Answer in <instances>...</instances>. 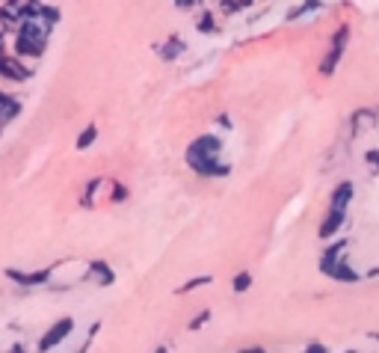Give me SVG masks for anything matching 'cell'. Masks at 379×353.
Wrapping results in <instances>:
<instances>
[{
  "label": "cell",
  "instance_id": "cell-23",
  "mask_svg": "<svg viewBox=\"0 0 379 353\" xmlns=\"http://www.w3.org/2000/svg\"><path fill=\"white\" fill-rule=\"evenodd\" d=\"M364 161H368V166L373 169V173H379V151H376V149L364 151Z\"/></svg>",
  "mask_w": 379,
  "mask_h": 353
},
{
  "label": "cell",
  "instance_id": "cell-22",
  "mask_svg": "<svg viewBox=\"0 0 379 353\" xmlns=\"http://www.w3.org/2000/svg\"><path fill=\"white\" fill-rule=\"evenodd\" d=\"M98 330H101V323H92V327H89V335H86V342H83V345H80L75 353H89V347H92V342H95Z\"/></svg>",
  "mask_w": 379,
  "mask_h": 353
},
{
  "label": "cell",
  "instance_id": "cell-12",
  "mask_svg": "<svg viewBox=\"0 0 379 353\" xmlns=\"http://www.w3.org/2000/svg\"><path fill=\"white\" fill-rule=\"evenodd\" d=\"M373 122H376V110H356L353 113V137H361L364 131H371Z\"/></svg>",
  "mask_w": 379,
  "mask_h": 353
},
{
  "label": "cell",
  "instance_id": "cell-4",
  "mask_svg": "<svg viewBox=\"0 0 379 353\" xmlns=\"http://www.w3.org/2000/svg\"><path fill=\"white\" fill-rule=\"evenodd\" d=\"M222 151V140L214 137V134H202L199 140H193L187 154H193V158H205V161H217Z\"/></svg>",
  "mask_w": 379,
  "mask_h": 353
},
{
  "label": "cell",
  "instance_id": "cell-9",
  "mask_svg": "<svg viewBox=\"0 0 379 353\" xmlns=\"http://www.w3.org/2000/svg\"><path fill=\"white\" fill-rule=\"evenodd\" d=\"M347 247H349V241H335L326 252H323V259H320V271L326 273L335 261H341V259H344V252H347Z\"/></svg>",
  "mask_w": 379,
  "mask_h": 353
},
{
  "label": "cell",
  "instance_id": "cell-13",
  "mask_svg": "<svg viewBox=\"0 0 379 353\" xmlns=\"http://www.w3.org/2000/svg\"><path fill=\"white\" fill-rule=\"evenodd\" d=\"M158 54L163 56V60H178V56L184 54V42H181L178 36H169V39H166L163 45L158 48Z\"/></svg>",
  "mask_w": 379,
  "mask_h": 353
},
{
  "label": "cell",
  "instance_id": "cell-31",
  "mask_svg": "<svg viewBox=\"0 0 379 353\" xmlns=\"http://www.w3.org/2000/svg\"><path fill=\"white\" fill-rule=\"evenodd\" d=\"M0 36H4V30H0Z\"/></svg>",
  "mask_w": 379,
  "mask_h": 353
},
{
  "label": "cell",
  "instance_id": "cell-28",
  "mask_svg": "<svg viewBox=\"0 0 379 353\" xmlns=\"http://www.w3.org/2000/svg\"><path fill=\"white\" fill-rule=\"evenodd\" d=\"M9 353H27V350H24V345H12V350H9Z\"/></svg>",
  "mask_w": 379,
  "mask_h": 353
},
{
  "label": "cell",
  "instance_id": "cell-17",
  "mask_svg": "<svg viewBox=\"0 0 379 353\" xmlns=\"http://www.w3.org/2000/svg\"><path fill=\"white\" fill-rule=\"evenodd\" d=\"M210 282H214V276H195V279L184 282V285L178 288V294H190V291H195V288H205V285H210Z\"/></svg>",
  "mask_w": 379,
  "mask_h": 353
},
{
  "label": "cell",
  "instance_id": "cell-8",
  "mask_svg": "<svg viewBox=\"0 0 379 353\" xmlns=\"http://www.w3.org/2000/svg\"><path fill=\"white\" fill-rule=\"evenodd\" d=\"M344 220H347L344 211H329V214L323 217V223H320V237H323V241H329V237L344 225Z\"/></svg>",
  "mask_w": 379,
  "mask_h": 353
},
{
  "label": "cell",
  "instance_id": "cell-20",
  "mask_svg": "<svg viewBox=\"0 0 379 353\" xmlns=\"http://www.w3.org/2000/svg\"><path fill=\"white\" fill-rule=\"evenodd\" d=\"M199 30H202V33H217V18H214V12H205V16L199 18Z\"/></svg>",
  "mask_w": 379,
  "mask_h": 353
},
{
  "label": "cell",
  "instance_id": "cell-1",
  "mask_svg": "<svg viewBox=\"0 0 379 353\" xmlns=\"http://www.w3.org/2000/svg\"><path fill=\"white\" fill-rule=\"evenodd\" d=\"M72 333H75V318L72 315H63L60 321H53L51 327L41 333L39 345H36V353H51L53 347H60Z\"/></svg>",
  "mask_w": 379,
  "mask_h": 353
},
{
  "label": "cell",
  "instance_id": "cell-30",
  "mask_svg": "<svg viewBox=\"0 0 379 353\" xmlns=\"http://www.w3.org/2000/svg\"><path fill=\"white\" fill-rule=\"evenodd\" d=\"M347 353H356V350H347Z\"/></svg>",
  "mask_w": 379,
  "mask_h": 353
},
{
  "label": "cell",
  "instance_id": "cell-11",
  "mask_svg": "<svg viewBox=\"0 0 379 353\" xmlns=\"http://www.w3.org/2000/svg\"><path fill=\"white\" fill-rule=\"evenodd\" d=\"M326 276H332V279H338V282H359V273L349 267V261L347 259H341V261H335L329 271H326Z\"/></svg>",
  "mask_w": 379,
  "mask_h": 353
},
{
  "label": "cell",
  "instance_id": "cell-25",
  "mask_svg": "<svg viewBox=\"0 0 379 353\" xmlns=\"http://www.w3.org/2000/svg\"><path fill=\"white\" fill-rule=\"evenodd\" d=\"M302 353H329V350H326V347H323L320 342H311V345H308V347H305Z\"/></svg>",
  "mask_w": 379,
  "mask_h": 353
},
{
  "label": "cell",
  "instance_id": "cell-27",
  "mask_svg": "<svg viewBox=\"0 0 379 353\" xmlns=\"http://www.w3.org/2000/svg\"><path fill=\"white\" fill-rule=\"evenodd\" d=\"M237 353H266V350H264V347H258V345H255V347H243V350H237Z\"/></svg>",
  "mask_w": 379,
  "mask_h": 353
},
{
  "label": "cell",
  "instance_id": "cell-26",
  "mask_svg": "<svg viewBox=\"0 0 379 353\" xmlns=\"http://www.w3.org/2000/svg\"><path fill=\"white\" fill-rule=\"evenodd\" d=\"M172 4H175L178 9H190V6L195 4V0H172Z\"/></svg>",
  "mask_w": 379,
  "mask_h": 353
},
{
  "label": "cell",
  "instance_id": "cell-24",
  "mask_svg": "<svg viewBox=\"0 0 379 353\" xmlns=\"http://www.w3.org/2000/svg\"><path fill=\"white\" fill-rule=\"evenodd\" d=\"M110 199H113V202H124V199H128V187L116 185V187H113V196H110Z\"/></svg>",
  "mask_w": 379,
  "mask_h": 353
},
{
  "label": "cell",
  "instance_id": "cell-2",
  "mask_svg": "<svg viewBox=\"0 0 379 353\" xmlns=\"http://www.w3.org/2000/svg\"><path fill=\"white\" fill-rule=\"evenodd\" d=\"M53 271H57V264L53 267H41V271H18V267H6V279L9 282H15V285L21 288H36V285H48Z\"/></svg>",
  "mask_w": 379,
  "mask_h": 353
},
{
  "label": "cell",
  "instance_id": "cell-19",
  "mask_svg": "<svg viewBox=\"0 0 379 353\" xmlns=\"http://www.w3.org/2000/svg\"><path fill=\"white\" fill-rule=\"evenodd\" d=\"M317 6H320V0H305V4H300L297 9H293V12H290V16H288V18H290V21H297V18H302V16H305V12H314Z\"/></svg>",
  "mask_w": 379,
  "mask_h": 353
},
{
  "label": "cell",
  "instance_id": "cell-3",
  "mask_svg": "<svg viewBox=\"0 0 379 353\" xmlns=\"http://www.w3.org/2000/svg\"><path fill=\"white\" fill-rule=\"evenodd\" d=\"M347 42H349V27L344 24V27H338V33H335V39H332V48L326 54V60L320 63V75L323 78H332V72L338 68V60H341V54L347 48Z\"/></svg>",
  "mask_w": 379,
  "mask_h": 353
},
{
  "label": "cell",
  "instance_id": "cell-21",
  "mask_svg": "<svg viewBox=\"0 0 379 353\" xmlns=\"http://www.w3.org/2000/svg\"><path fill=\"white\" fill-rule=\"evenodd\" d=\"M101 181H104V178H95V181H89V185H86V193H83V199H80V202H83V205H86V208L92 205V199H95V193H98V187H101Z\"/></svg>",
  "mask_w": 379,
  "mask_h": 353
},
{
  "label": "cell",
  "instance_id": "cell-14",
  "mask_svg": "<svg viewBox=\"0 0 379 353\" xmlns=\"http://www.w3.org/2000/svg\"><path fill=\"white\" fill-rule=\"evenodd\" d=\"M95 140H98V125H86V128L80 131V137H77V149L86 151V149L95 143Z\"/></svg>",
  "mask_w": 379,
  "mask_h": 353
},
{
  "label": "cell",
  "instance_id": "cell-18",
  "mask_svg": "<svg viewBox=\"0 0 379 353\" xmlns=\"http://www.w3.org/2000/svg\"><path fill=\"white\" fill-rule=\"evenodd\" d=\"M210 318H214V312H210V309H202V312H199V315H195V318L187 323L190 333H199V330L205 327V323H210Z\"/></svg>",
  "mask_w": 379,
  "mask_h": 353
},
{
  "label": "cell",
  "instance_id": "cell-29",
  "mask_svg": "<svg viewBox=\"0 0 379 353\" xmlns=\"http://www.w3.org/2000/svg\"><path fill=\"white\" fill-rule=\"evenodd\" d=\"M154 353H169V347H166V345H158V347H154Z\"/></svg>",
  "mask_w": 379,
  "mask_h": 353
},
{
  "label": "cell",
  "instance_id": "cell-6",
  "mask_svg": "<svg viewBox=\"0 0 379 353\" xmlns=\"http://www.w3.org/2000/svg\"><path fill=\"white\" fill-rule=\"evenodd\" d=\"M83 279H89V282H95V285L107 288V285H113V282H116V271H113V267H110L107 261H89Z\"/></svg>",
  "mask_w": 379,
  "mask_h": 353
},
{
  "label": "cell",
  "instance_id": "cell-15",
  "mask_svg": "<svg viewBox=\"0 0 379 353\" xmlns=\"http://www.w3.org/2000/svg\"><path fill=\"white\" fill-rule=\"evenodd\" d=\"M231 288H234V294H246V291L252 288V273H249V271H240V273L234 276Z\"/></svg>",
  "mask_w": 379,
  "mask_h": 353
},
{
  "label": "cell",
  "instance_id": "cell-7",
  "mask_svg": "<svg viewBox=\"0 0 379 353\" xmlns=\"http://www.w3.org/2000/svg\"><path fill=\"white\" fill-rule=\"evenodd\" d=\"M353 193H356L353 181H341V185L332 190V199H329V211H344V214H347V205L353 202Z\"/></svg>",
  "mask_w": 379,
  "mask_h": 353
},
{
  "label": "cell",
  "instance_id": "cell-5",
  "mask_svg": "<svg viewBox=\"0 0 379 353\" xmlns=\"http://www.w3.org/2000/svg\"><path fill=\"white\" fill-rule=\"evenodd\" d=\"M0 78H6V80H18V83L30 78V68L21 66V63H18V56L6 54V48H4V45H0Z\"/></svg>",
  "mask_w": 379,
  "mask_h": 353
},
{
  "label": "cell",
  "instance_id": "cell-10",
  "mask_svg": "<svg viewBox=\"0 0 379 353\" xmlns=\"http://www.w3.org/2000/svg\"><path fill=\"white\" fill-rule=\"evenodd\" d=\"M41 54H45V42L15 36V56H41Z\"/></svg>",
  "mask_w": 379,
  "mask_h": 353
},
{
  "label": "cell",
  "instance_id": "cell-16",
  "mask_svg": "<svg viewBox=\"0 0 379 353\" xmlns=\"http://www.w3.org/2000/svg\"><path fill=\"white\" fill-rule=\"evenodd\" d=\"M219 6L226 16H234V12H243L246 6H252V0H219Z\"/></svg>",
  "mask_w": 379,
  "mask_h": 353
}]
</instances>
